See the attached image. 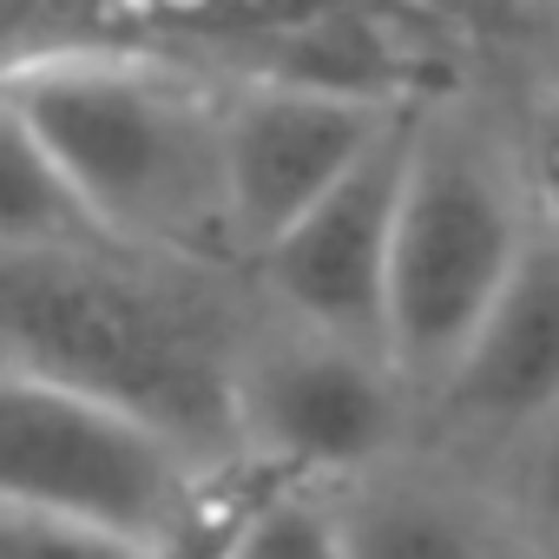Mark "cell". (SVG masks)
Masks as SVG:
<instances>
[{
  "label": "cell",
  "instance_id": "6da1fadb",
  "mask_svg": "<svg viewBox=\"0 0 559 559\" xmlns=\"http://www.w3.org/2000/svg\"><path fill=\"white\" fill-rule=\"evenodd\" d=\"M0 500L171 552H191L204 513L178 435L14 362L0 382Z\"/></svg>",
  "mask_w": 559,
  "mask_h": 559
},
{
  "label": "cell",
  "instance_id": "7a4b0ae2",
  "mask_svg": "<svg viewBox=\"0 0 559 559\" xmlns=\"http://www.w3.org/2000/svg\"><path fill=\"white\" fill-rule=\"evenodd\" d=\"M0 119L53 158L99 230H158L185 217L198 178H217V145L204 152L191 112L126 60H21Z\"/></svg>",
  "mask_w": 559,
  "mask_h": 559
},
{
  "label": "cell",
  "instance_id": "3957f363",
  "mask_svg": "<svg viewBox=\"0 0 559 559\" xmlns=\"http://www.w3.org/2000/svg\"><path fill=\"white\" fill-rule=\"evenodd\" d=\"M526 257L520 211L507 185L467 145H415V171L402 191L389 304H382V356L408 376L454 382L480 323Z\"/></svg>",
  "mask_w": 559,
  "mask_h": 559
},
{
  "label": "cell",
  "instance_id": "277c9868",
  "mask_svg": "<svg viewBox=\"0 0 559 559\" xmlns=\"http://www.w3.org/2000/svg\"><path fill=\"white\" fill-rule=\"evenodd\" d=\"M8 362L106 395L191 448L204 428V362L132 290L86 276L67 250H14L8 270Z\"/></svg>",
  "mask_w": 559,
  "mask_h": 559
},
{
  "label": "cell",
  "instance_id": "5b68a950",
  "mask_svg": "<svg viewBox=\"0 0 559 559\" xmlns=\"http://www.w3.org/2000/svg\"><path fill=\"white\" fill-rule=\"evenodd\" d=\"M395 112L369 93L290 80L257 86L217 132V204L263 250L284 237L317 198H330L382 139Z\"/></svg>",
  "mask_w": 559,
  "mask_h": 559
},
{
  "label": "cell",
  "instance_id": "8992f818",
  "mask_svg": "<svg viewBox=\"0 0 559 559\" xmlns=\"http://www.w3.org/2000/svg\"><path fill=\"white\" fill-rule=\"evenodd\" d=\"M421 132L408 119L389 126V139L330 191L317 198L276 243H263V276L317 336L382 343V304H389V263H395V224L402 191L415 171Z\"/></svg>",
  "mask_w": 559,
  "mask_h": 559
},
{
  "label": "cell",
  "instance_id": "52a82bcc",
  "mask_svg": "<svg viewBox=\"0 0 559 559\" xmlns=\"http://www.w3.org/2000/svg\"><path fill=\"white\" fill-rule=\"evenodd\" d=\"M250 435L297 474L362 467L395 435V389L362 343L310 336L284 356H270L250 382Z\"/></svg>",
  "mask_w": 559,
  "mask_h": 559
},
{
  "label": "cell",
  "instance_id": "ba28073f",
  "mask_svg": "<svg viewBox=\"0 0 559 559\" xmlns=\"http://www.w3.org/2000/svg\"><path fill=\"white\" fill-rule=\"evenodd\" d=\"M454 395L487 421L546 428L559 415V250L526 243L513 284L454 369Z\"/></svg>",
  "mask_w": 559,
  "mask_h": 559
},
{
  "label": "cell",
  "instance_id": "9c48e42d",
  "mask_svg": "<svg viewBox=\"0 0 559 559\" xmlns=\"http://www.w3.org/2000/svg\"><path fill=\"white\" fill-rule=\"evenodd\" d=\"M0 230L14 250H67L99 230L53 158L14 119H0Z\"/></svg>",
  "mask_w": 559,
  "mask_h": 559
},
{
  "label": "cell",
  "instance_id": "30bf717a",
  "mask_svg": "<svg viewBox=\"0 0 559 559\" xmlns=\"http://www.w3.org/2000/svg\"><path fill=\"white\" fill-rule=\"evenodd\" d=\"M217 559H349V520H336L304 487H276L230 520Z\"/></svg>",
  "mask_w": 559,
  "mask_h": 559
},
{
  "label": "cell",
  "instance_id": "8fae6325",
  "mask_svg": "<svg viewBox=\"0 0 559 559\" xmlns=\"http://www.w3.org/2000/svg\"><path fill=\"white\" fill-rule=\"evenodd\" d=\"M349 559H480V539L448 507L395 493L349 520Z\"/></svg>",
  "mask_w": 559,
  "mask_h": 559
},
{
  "label": "cell",
  "instance_id": "7c38bea8",
  "mask_svg": "<svg viewBox=\"0 0 559 559\" xmlns=\"http://www.w3.org/2000/svg\"><path fill=\"white\" fill-rule=\"evenodd\" d=\"M0 559H191L152 539H126L106 526H80V520H53V513H27L8 507L0 513Z\"/></svg>",
  "mask_w": 559,
  "mask_h": 559
},
{
  "label": "cell",
  "instance_id": "4fadbf2b",
  "mask_svg": "<svg viewBox=\"0 0 559 559\" xmlns=\"http://www.w3.org/2000/svg\"><path fill=\"white\" fill-rule=\"evenodd\" d=\"M526 178H533V198L552 211V224H559V99L533 119V132H526Z\"/></svg>",
  "mask_w": 559,
  "mask_h": 559
},
{
  "label": "cell",
  "instance_id": "5bb4252c",
  "mask_svg": "<svg viewBox=\"0 0 559 559\" xmlns=\"http://www.w3.org/2000/svg\"><path fill=\"white\" fill-rule=\"evenodd\" d=\"M533 500H539V513L559 526V415L546 421L539 454H533Z\"/></svg>",
  "mask_w": 559,
  "mask_h": 559
}]
</instances>
